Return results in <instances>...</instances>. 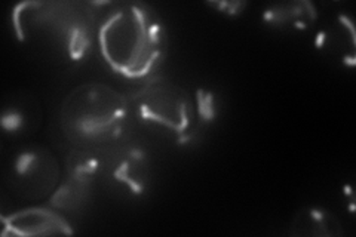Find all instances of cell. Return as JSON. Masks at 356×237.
Segmentation results:
<instances>
[{"label":"cell","instance_id":"10","mask_svg":"<svg viewBox=\"0 0 356 237\" xmlns=\"http://www.w3.org/2000/svg\"><path fill=\"white\" fill-rule=\"evenodd\" d=\"M214 6L216 8H222L226 10L227 14H239L241 13V9L245 6V3H242V2H222V3H214Z\"/></svg>","mask_w":356,"mask_h":237},{"label":"cell","instance_id":"6","mask_svg":"<svg viewBox=\"0 0 356 237\" xmlns=\"http://www.w3.org/2000/svg\"><path fill=\"white\" fill-rule=\"evenodd\" d=\"M8 227L19 234H54V233H70L67 224L52 212L31 209L26 212H19L13 215L8 221L5 220Z\"/></svg>","mask_w":356,"mask_h":237},{"label":"cell","instance_id":"2","mask_svg":"<svg viewBox=\"0 0 356 237\" xmlns=\"http://www.w3.org/2000/svg\"><path fill=\"white\" fill-rule=\"evenodd\" d=\"M128 101L113 88L86 83L67 95L61 108V125L70 141L98 145L118 138L125 126Z\"/></svg>","mask_w":356,"mask_h":237},{"label":"cell","instance_id":"8","mask_svg":"<svg viewBox=\"0 0 356 237\" xmlns=\"http://www.w3.org/2000/svg\"><path fill=\"white\" fill-rule=\"evenodd\" d=\"M264 18L270 22H288L294 21V26L303 27L305 21H312L315 18V10L310 3L300 2V3H288L275 6L270 10H267Z\"/></svg>","mask_w":356,"mask_h":237},{"label":"cell","instance_id":"9","mask_svg":"<svg viewBox=\"0 0 356 237\" xmlns=\"http://www.w3.org/2000/svg\"><path fill=\"white\" fill-rule=\"evenodd\" d=\"M197 110L199 115L205 117V120H213L216 116L214 95L205 91H197Z\"/></svg>","mask_w":356,"mask_h":237},{"label":"cell","instance_id":"4","mask_svg":"<svg viewBox=\"0 0 356 237\" xmlns=\"http://www.w3.org/2000/svg\"><path fill=\"white\" fill-rule=\"evenodd\" d=\"M15 172L26 186L35 190L36 193H43L57 181L58 166L49 153L33 150L18 156Z\"/></svg>","mask_w":356,"mask_h":237},{"label":"cell","instance_id":"3","mask_svg":"<svg viewBox=\"0 0 356 237\" xmlns=\"http://www.w3.org/2000/svg\"><path fill=\"white\" fill-rule=\"evenodd\" d=\"M141 120L163 126L177 135H187L195 120L192 98L181 86L166 81H154L132 97Z\"/></svg>","mask_w":356,"mask_h":237},{"label":"cell","instance_id":"1","mask_svg":"<svg viewBox=\"0 0 356 237\" xmlns=\"http://www.w3.org/2000/svg\"><path fill=\"white\" fill-rule=\"evenodd\" d=\"M163 35L162 21L149 5L127 2L108 10L98 42L104 60L116 73L141 79L162 61Z\"/></svg>","mask_w":356,"mask_h":237},{"label":"cell","instance_id":"7","mask_svg":"<svg viewBox=\"0 0 356 237\" xmlns=\"http://www.w3.org/2000/svg\"><path fill=\"white\" fill-rule=\"evenodd\" d=\"M291 234L298 236H339L340 222L331 213L322 209H306L296 215L291 224Z\"/></svg>","mask_w":356,"mask_h":237},{"label":"cell","instance_id":"5","mask_svg":"<svg viewBox=\"0 0 356 237\" xmlns=\"http://www.w3.org/2000/svg\"><path fill=\"white\" fill-rule=\"evenodd\" d=\"M113 175L119 181L127 184L132 193H144L149 179V163L146 154L143 153V150L136 149V147L128 149L118 159Z\"/></svg>","mask_w":356,"mask_h":237}]
</instances>
